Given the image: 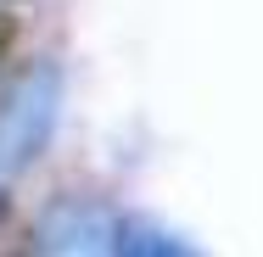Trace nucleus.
<instances>
[{
	"label": "nucleus",
	"instance_id": "f03ea898",
	"mask_svg": "<svg viewBox=\"0 0 263 257\" xmlns=\"http://www.w3.org/2000/svg\"><path fill=\"white\" fill-rule=\"evenodd\" d=\"M34 252L40 257H118V218L84 196H62L40 212Z\"/></svg>",
	"mask_w": 263,
	"mask_h": 257
},
{
	"label": "nucleus",
	"instance_id": "f257e3e1",
	"mask_svg": "<svg viewBox=\"0 0 263 257\" xmlns=\"http://www.w3.org/2000/svg\"><path fill=\"white\" fill-rule=\"evenodd\" d=\"M62 117V67L28 62L6 90H0V185L23 179L56 134Z\"/></svg>",
	"mask_w": 263,
	"mask_h": 257
}]
</instances>
